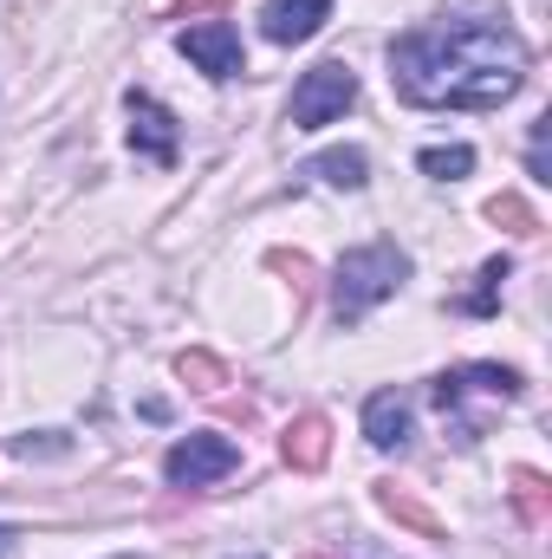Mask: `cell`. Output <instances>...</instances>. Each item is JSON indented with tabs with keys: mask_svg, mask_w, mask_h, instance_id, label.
<instances>
[{
	"mask_svg": "<svg viewBox=\"0 0 552 559\" xmlns=\"http://www.w3.org/2000/svg\"><path fill=\"white\" fill-rule=\"evenodd\" d=\"M305 176H319V182H332V189H364V182H371V156H364V150H319V156L305 163Z\"/></svg>",
	"mask_w": 552,
	"mask_h": 559,
	"instance_id": "11",
	"label": "cell"
},
{
	"mask_svg": "<svg viewBox=\"0 0 552 559\" xmlns=\"http://www.w3.org/2000/svg\"><path fill=\"white\" fill-rule=\"evenodd\" d=\"M410 280V254L397 241H371V248H351L332 274V319L351 332L371 319V306H384L397 286Z\"/></svg>",
	"mask_w": 552,
	"mask_h": 559,
	"instance_id": "2",
	"label": "cell"
},
{
	"mask_svg": "<svg viewBox=\"0 0 552 559\" xmlns=\"http://www.w3.org/2000/svg\"><path fill=\"white\" fill-rule=\"evenodd\" d=\"M208 7H215V0H176V13H182V20H189V13H208Z\"/></svg>",
	"mask_w": 552,
	"mask_h": 559,
	"instance_id": "20",
	"label": "cell"
},
{
	"mask_svg": "<svg viewBox=\"0 0 552 559\" xmlns=\"http://www.w3.org/2000/svg\"><path fill=\"white\" fill-rule=\"evenodd\" d=\"M507 280H514V261H507V254H494V261L475 274V293L461 299V312H468V319H488V312H501V286H507Z\"/></svg>",
	"mask_w": 552,
	"mask_h": 559,
	"instance_id": "14",
	"label": "cell"
},
{
	"mask_svg": "<svg viewBox=\"0 0 552 559\" xmlns=\"http://www.w3.org/2000/svg\"><path fill=\"white\" fill-rule=\"evenodd\" d=\"M13 540H20V534H13V527H0V554H13Z\"/></svg>",
	"mask_w": 552,
	"mask_h": 559,
	"instance_id": "21",
	"label": "cell"
},
{
	"mask_svg": "<svg viewBox=\"0 0 552 559\" xmlns=\"http://www.w3.org/2000/svg\"><path fill=\"white\" fill-rule=\"evenodd\" d=\"M416 163H422V176H435V182H461V176L475 169V150H468V143H435V150H422Z\"/></svg>",
	"mask_w": 552,
	"mask_h": 559,
	"instance_id": "16",
	"label": "cell"
},
{
	"mask_svg": "<svg viewBox=\"0 0 552 559\" xmlns=\"http://www.w3.org/2000/svg\"><path fill=\"white\" fill-rule=\"evenodd\" d=\"M377 508H384L391 521H404V527H416L422 540H442V521H435V514H429V508L416 501L410 488H397V481H377Z\"/></svg>",
	"mask_w": 552,
	"mask_h": 559,
	"instance_id": "12",
	"label": "cell"
},
{
	"mask_svg": "<svg viewBox=\"0 0 552 559\" xmlns=\"http://www.w3.org/2000/svg\"><path fill=\"white\" fill-rule=\"evenodd\" d=\"M235 468H241V449H235L228 436H215V429L182 436V442L163 455L169 488H208V481H221V475H235Z\"/></svg>",
	"mask_w": 552,
	"mask_h": 559,
	"instance_id": "5",
	"label": "cell"
},
{
	"mask_svg": "<svg viewBox=\"0 0 552 559\" xmlns=\"http://www.w3.org/2000/svg\"><path fill=\"white\" fill-rule=\"evenodd\" d=\"M312 559H332V554H312Z\"/></svg>",
	"mask_w": 552,
	"mask_h": 559,
	"instance_id": "22",
	"label": "cell"
},
{
	"mask_svg": "<svg viewBox=\"0 0 552 559\" xmlns=\"http://www.w3.org/2000/svg\"><path fill=\"white\" fill-rule=\"evenodd\" d=\"M507 495H514L520 527L540 534V527H547V475H540V468H514V488H507Z\"/></svg>",
	"mask_w": 552,
	"mask_h": 559,
	"instance_id": "13",
	"label": "cell"
},
{
	"mask_svg": "<svg viewBox=\"0 0 552 559\" xmlns=\"http://www.w3.org/2000/svg\"><path fill=\"white\" fill-rule=\"evenodd\" d=\"M13 455H72V436L65 429H39V436H13Z\"/></svg>",
	"mask_w": 552,
	"mask_h": 559,
	"instance_id": "19",
	"label": "cell"
},
{
	"mask_svg": "<svg viewBox=\"0 0 552 559\" xmlns=\"http://www.w3.org/2000/svg\"><path fill=\"white\" fill-rule=\"evenodd\" d=\"M325 13H332V0H274V7L261 13V33H267L274 46H305V39L325 26Z\"/></svg>",
	"mask_w": 552,
	"mask_h": 559,
	"instance_id": "9",
	"label": "cell"
},
{
	"mask_svg": "<svg viewBox=\"0 0 552 559\" xmlns=\"http://www.w3.org/2000/svg\"><path fill=\"white\" fill-rule=\"evenodd\" d=\"M176 378H182L189 391H202V397H215V391L228 384V365H221L215 352H182V358H176Z\"/></svg>",
	"mask_w": 552,
	"mask_h": 559,
	"instance_id": "15",
	"label": "cell"
},
{
	"mask_svg": "<svg viewBox=\"0 0 552 559\" xmlns=\"http://www.w3.org/2000/svg\"><path fill=\"white\" fill-rule=\"evenodd\" d=\"M391 85L422 111H501L527 85V39L507 13H461L391 46Z\"/></svg>",
	"mask_w": 552,
	"mask_h": 559,
	"instance_id": "1",
	"label": "cell"
},
{
	"mask_svg": "<svg viewBox=\"0 0 552 559\" xmlns=\"http://www.w3.org/2000/svg\"><path fill=\"white\" fill-rule=\"evenodd\" d=\"M488 222H494V228H507V235H520V241H527V235H540V215H533V202H520V195H507V189L488 202Z\"/></svg>",
	"mask_w": 552,
	"mask_h": 559,
	"instance_id": "17",
	"label": "cell"
},
{
	"mask_svg": "<svg viewBox=\"0 0 552 559\" xmlns=\"http://www.w3.org/2000/svg\"><path fill=\"white\" fill-rule=\"evenodd\" d=\"M131 150L149 156V163H176V118L149 98V92H131Z\"/></svg>",
	"mask_w": 552,
	"mask_h": 559,
	"instance_id": "7",
	"label": "cell"
},
{
	"mask_svg": "<svg viewBox=\"0 0 552 559\" xmlns=\"http://www.w3.org/2000/svg\"><path fill=\"white\" fill-rule=\"evenodd\" d=\"M364 442L371 449H404L410 442V397L404 391H377L364 404Z\"/></svg>",
	"mask_w": 552,
	"mask_h": 559,
	"instance_id": "10",
	"label": "cell"
},
{
	"mask_svg": "<svg viewBox=\"0 0 552 559\" xmlns=\"http://www.w3.org/2000/svg\"><path fill=\"white\" fill-rule=\"evenodd\" d=\"M176 46H182V59H195L208 79H241V33L228 26V20H202V26H182L176 33Z\"/></svg>",
	"mask_w": 552,
	"mask_h": 559,
	"instance_id": "6",
	"label": "cell"
},
{
	"mask_svg": "<svg viewBox=\"0 0 552 559\" xmlns=\"http://www.w3.org/2000/svg\"><path fill=\"white\" fill-rule=\"evenodd\" d=\"M527 391V378L514 371V365H461V371H442L435 384H429V397H435V411L442 417H455L468 397H488V404H514Z\"/></svg>",
	"mask_w": 552,
	"mask_h": 559,
	"instance_id": "4",
	"label": "cell"
},
{
	"mask_svg": "<svg viewBox=\"0 0 552 559\" xmlns=\"http://www.w3.org/2000/svg\"><path fill=\"white\" fill-rule=\"evenodd\" d=\"M267 267L292 286V299H305V293H312V261H305V254H286V248H274V254H267Z\"/></svg>",
	"mask_w": 552,
	"mask_h": 559,
	"instance_id": "18",
	"label": "cell"
},
{
	"mask_svg": "<svg viewBox=\"0 0 552 559\" xmlns=\"http://www.w3.org/2000/svg\"><path fill=\"white\" fill-rule=\"evenodd\" d=\"M279 462L299 468V475H319V468L332 462V423L319 417V411L292 417L286 423V436H279Z\"/></svg>",
	"mask_w": 552,
	"mask_h": 559,
	"instance_id": "8",
	"label": "cell"
},
{
	"mask_svg": "<svg viewBox=\"0 0 552 559\" xmlns=\"http://www.w3.org/2000/svg\"><path fill=\"white\" fill-rule=\"evenodd\" d=\"M358 98V72L345 59H319L299 85H292V131H319L332 118H345V105Z\"/></svg>",
	"mask_w": 552,
	"mask_h": 559,
	"instance_id": "3",
	"label": "cell"
}]
</instances>
